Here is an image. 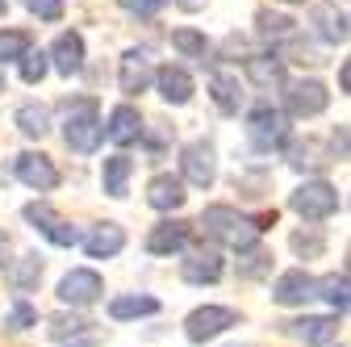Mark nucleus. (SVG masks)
I'll return each instance as SVG.
<instances>
[{
  "label": "nucleus",
  "instance_id": "1",
  "mask_svg": "<svg viewBox=\"0 0 351 347\" xmlns=\"http://www.w3.org/2000/svg\"><path fill=\"white\" fill-rule=\"evenodd\" d=\"M201 226L222 243V247H230V251H251L255 243H259V222L255 218H247V213H239V209H230V205H209L205 213H201Z\"/></svg>",
  "mask_w": 351,
  "mask_h": 347
},
{
  "label": "nucleus",
  "instance_id": "2",
  "mask_svg": "<svg viewBox=\"0 0 351 347\" xmlns=\"http://www.w3.org/2000/svg\"><path fill=\"white\" fill-rule=\"evenodd\" d=\"M101 139H109V130L101 121V109L93 97H80L67 105V121H63V143L80 155H93L101 147Z\"/></svg>",
  "mask_w": 351,
  "mask_h": 347
},
{
  "label": "nucleus",
  "instance_id": "3",
  "mask_svg": "<svg viewBox=\"0 0 351 347\" xmlns=\"http://www.w3.org/2000/svg\"><path fill=\"white\" fill-rule=\"evenodd\" d=\"M289 209L297 213V218H305V222H322V218H330V213L339 209V193L326 180H305L289 197Z\"/></svg>",
  "mask_w": 351,
  "mask_h": 347
},
{
  "label": "nucleus",
  "instance_id": "4",
  "mask_svg": "<svg viewBox=\"0 0 351 347\" xmlns=\"http://www.w3.org/2000/svg\"><path fill=\"white\" fill-rule=\"evenodd\" d=\"M247 139H251V147H259V151L285 147V139H289V117H285L280 109H272V105H255V109L247 113Z\"/></svg>",
  "mask_w": 351,
  "mask_h": 347
},
{
  "label": "nucleus",
  "instance_id": "5",
  "mask_svg": "<svg viewBox=\"0 0 351 347\" xmlns=\"http://www.w3.org/2000/svg\"><path fill=\"white\" fill-rule=\"evenodd\" d=\"M101 293H105V280H101V272H93V268H71V272L59 280V301H63V306H75V310L101 301Z\"/></svg>",
  "mask_w": 351,
  "mask_h": 347
},
{
  "label": "nucleus",
  "instance_id": "6",
  "mask_svg": "<svg viewBox=\"0 0 351 347\" xmlns=\"http://www.w3.org/2000/svg\"><path fill=\"white\" fill-rule=\"evenodd\" d=\"M234 322H239V314H234L230 306H201V310L189 314L184 335H189L193 343H205V339H217L222 331H230Z\"/></svg>",
  "mask_w": 351,
  "mask_h": 347
},
{
  "label": "nucleus",
  "instance_id": "7",
  "mask_svg": "<svg viewBox=\"0 0 351 347\" xmlns=\"http://www.w3.org/2000/svg\"><path fill=\"white\" fill-rule=\"evenodd\" d=\"M326 105H330V93H326V84H318V80H297V84H289V93H285V109L293 117H318Z\"/></svg>",
  "mask_w": 351,
  "mask_h": 347
},
{
  "label": "nucleus",
  "instance_id": "8",
  "mask_svg": "<svg viewBox=\"0 0 351 347\" xmlns=\"http://www.w3.org/2000/svg\"><path fill=\"white\" fill-rule=\"evenodd\" d=\"M25 222H34V230H42L55 247H75V243H84V235H80L71 222H63L51 205H25Z\"/></svg>",
  "mask_w": 351,
  "mask_h": 347
},
{
  "label": "nucleus",
  "instance_id": "9",
  "mask_svg": "<svg viewBox=\"0 0 351 347\" xmlns=\"http://www.w3.org/2000/svg\"><path fill=\"white\" fill-rule=\"evenodd\" d=\"M180 171H184V180L193 189H209L217 180V159H213V147L209 143H189L180 151Z\"/></svg>",
  "mask_w": 351,
  "mask_h": 347
},
{
  "label": "nucleus",
  "instance_id": "10",
  "mask_svg": "<svg viewBox=\"0 0 351 347\" xmlns=\"http://www.w3.org/2000/svg\"><path fill=\"white\" fill-rule=\"evenodd\" d=\"M159 71L151 67V55L147 51H125L121 55V71H117V84H121V93L125 97H138V93H147L151 88V80H155Z\"/></svg>",
  "mask_w": 351,
  "mask_h": 347
},
{
  "label": "nucleus",
  "instance_id": "11",
  "mask_svg": "<svg viewBox=\"0 0 351 347\" xmlns=\"http://www.w3.org/2000/svg\"><path fill=\"white\" fill-rule=\"evenodd\" d=\"M13 171H17L21 184H29V189H38V193H51V189L59 184V167H55L47 155H34V151L17 155V159H13Z\"/></svg>",
  "mask_w": 351,
  "mask_h": 347
},
{
  "label": "nucleus",
  "instance_id": "12",
  "mask_svg": "<svg viewBox=\"0 0 351 347\" xmlns=\"http://www.w3.org/2000/svg\"><path fill=\"white\" fill-rule=\"evenodd\" d=\"M310 297H318V280L305 268H293V272L276 276V285H272V301H276V306H305Z\"/></svg>",
  "mask_w": 351,
  "mask_h": 347
},
{
  "label": "nucleus",
  "instance_id": "13",
  "mask_svg": "<svg viewBox=\"0 0 351 347\" xmlns=\"http://www.w3.org/2000/svg\"><path fill=\"white\" fill-rule=\"evenodd\" d=\"M310 25H314V34H318L322 42H330V47H339V42L351 38V21H347V13L335 5V0H322V5H314Z\"/></svg>",
  "mask_w": 351,
  "mask_h": 347
},
{
  "label": "nucleus",
  "instance_id": "14",
  "mask_svg": "<svg viewBox=\"0 0 351 347\" xmlns=\"http://www.w3.org/2000/svg\"><path fill=\"white\" fill-rule=\"evenodd\" d=\"M247 80L255 84V88H263V93H272V88H285V59L276 55V51H268V55H251L247 59Z\"/></svg>",
  "mask_w": 351,
  "mask_h": 347
},
{
  "label": "nucleus",
  "instance_id": "15",
  "mask_svg": "<svg viewBox=\"0 0 351 347\" xmlns=\"http://www.w3.org/2000/svg\"><path fill=\"white\" fill-rule=\"evenodd\" d=\"M51 63H55V71L59 75H80L84 71V38L75 34V29H67V34H59L55 38V47H51Z\"/></svg>",
  "mask_w": 351,
  "mask_h": 347
},
{
  "label": "nucleus",
  "instance_id": "16",
  "mask_svg": "<svg viewBox=\"0 0 351 347\" xmlns=\"http://www.w3.org/2000/svg\"><path fill=\"white\" fill-rule=\"evenodd\" d=\"M189 222H159L151 235H147V251L151 255H180L189 247Z\"/></svg>",
  "mask_w": 351,
  "mask_h": 347
},
{
  "label": "nucleus",
  "instance_id": "17",
  "mask_svg": "<svg viewBox=\"0 0 351 347\" xmlns=\"http://www.w3.org/2000/svg\"><path fill=\"white\" fill-rule=\"evenodd\" d=\"M105 130H109V143L130 147V143H138V139H143V117H138L134 105H117V109L109 113Z\"/></svg>",
  "mask_w": 351,
  "mask_h": 347
},
{
  "label": "nucleus",
  "instance_id": "18",
  "mask_svg": "<svg viewBox=\"0 0 351 347\" xmlns=\"http://www.w3.org/2000/svg\"><path fill=\"white\" fill-rule=\"evenodd\" d=\"M155 84H159V97L167 101V105H189L193 101V75L184 71V67H159V75H155Z\"/></svg>",
  "mask_w": 351,
  "mask_h": 347
},
{
  "label": "nucleus",
  "instance_id": "19",
  "mask_svg": "<svg viewBox=\"0 0 351 347\" xmlns=\"http://www.w3.org/2000/svg\"><path fill=\"white\" fill-rule=\"evenodd\" d=\"M255 25H259V38L263 42H272V47H289V42H297L301 34H297V21L293 17H285V13H268V9H259V17H255Z\"/></svg>",
  "mask_w": 351,
  "mask_h": 347
},
{
  "label": "nucleus",
  "instance_id": "20",
  "mask_svg": "<svg viewBox=\"0 0 351 347\" xmlns=\"http://www.w3.org/2000/svg\"><path fill=\"white\" fill-rule=\"evenodd\" d=\"M184 180L180 176H167V171H163V176H155L151 184H147V201H151V209H180L184 205Z\"/></svg>",
  "mask_w": 351,
  "mask_h": 347
},
{
  "label": "nucleus",
  "instance_id": "21",
  "mask_svg": "<svg viewBox=\"0 0 351 347\" xmlns=\"http://www.w3.org/2000/svg\"><path fill=\"white\" fill-rule=\"evenodd\" d=\"M180 276L189 285H217V280H222V255H217V251H197L193 259H184Z\"/></svg>",
  "mask_w": 351,
  "mask_h": 347
},
{
  "label": "nucleus",
  "instance_id": "22",
  "mask_svg": "<svg viewBox=\"0 0 351 347\" xmlns=\"http://www.w3.org/2000/svg\"><path fill=\"white\" fill-rule=\"evenodd\" d=\"M285 331L305 339L310 347H326L339 335V318H297V322H285Z\"/></svg>",
  "mask_w": 351,
  "mask_h": 347
},
{
  "label": "nucleus",
  "instance_id": "23",
  "mask_svg": "<svg viewBox=\"0 0 351 347\" xmlns=\"http://www.w3.org/2000/svg\"><path fill=\"white\" fill-rule=\"evenodd\" d=\"M121 247H125V230L117 222H105V226H97L93 235L84 239V251L93 255V259H113Z\"/></svg>",
  "mask_w": 351,
  "mask_h": 347
},
{
  "label": "nucleus",
  "instance_id": "24",
  "mask_svg": "<svg viewBox=\"0 0 351 347\" xmlns=\"http://www.w3.org/2000/svg\"><path fill=\"white\" fill-rule=\"evenodd\" d=\"M209 93H213V105L222 109V113H239V105H243V93H239V80H234L230 71H222V67H217V71L209 75Z\"/></svg>",
  "mask_w": 351,
  "mask_h": 347
},
{
  "label": "nucleus",
  "instance_id": "25",
  "mask_svg": "<svg viewBox=\"0 0 351 347\" xmlns=\"http://www.w3.org/2000/svg\"><path fill=\"white\" fill-rule=\"evenodd\" d=\"M335 159V151H326L322 143H314V139H305V143H293L289 147V163L297 167V171H318V167H326Z\"/></svg>",
  "mask_w": 351,
  "mask_h": 347
},
{
  "label": "nucleus",
  "instance_id": "26",
  "mask_svg": "<svg viewBox=\"0 0 351 347\" xmlns=\"http://www.w3.org/2000/svg\"><path fill=\"white\" fill-rule=\"evenodd\" d=\"M147 314H159V301L147 297V293H134V297H113L109 301V318L113 322H125V318H147Z\"/></svg>",
  "mask_w": 351,
  "mask_h": 347
},
{
  "label": "nucleus",
  "instance_id": "27",
  "mask_svg": "<svg viewBox=\"0 0 351 347\" xmlns=\"http://www.w3.org/2000/svg\"><path fill=\"white\" fill-rule=\"evenodd\" d=\"M318 297L326 301L330 310H339V314L351 310V276H347V272H343V276H339V272L322 276V280H318Z\"/></svg>",
  "mask_w": 351,
  "mask_h": 347
},
{
  "label": "nucleus",
  "instance_id": "28",
  "mask_svg": "<svg viewBox=\"0 0 351 347\" xmlns=\"http://www.w3.org/2000/svg\"><path fill=\"white\" fill-rule=\"evenodd\" d=\"M13 121H17V130L25 139H47V130H51V109L47 105H21L17 113H13Z\"/></svg>",
  "mask_w": 351,
  "mask_h": 347
},
{
  "label": "nucleus",
  "instance_id": "29",
  "mask_svg": "<svg viewBox=\"0 0 351 347\" xmlns=\"http://www.w3.org/2000/svg\"><path fill=\"white\" fill-rule=\"evenodd\" d=\"M130 155H109L105 159V171H101V184L109 197H125V180H130Z\"/></svg>",
  "mask_w": 351,
  "mask_h": 347
},
{
  "label": "nucleus",
  "instance_id": "30",
  "mask_svg": "<svg viewBox=\"0 0 351 347\" xmlns=\"http://www.w3.org/2000/svg\"><path fill=\"white\" fill-rule=\"evenodd\" d=\"M171 47L180 51L184 59H201V63L209 59V38L197 34V29H176V34H171Z\"/></svg>",
  "mask_w": 351,
  "mask_h": 347
},
{
  "label": "nucleus",
  "instance_id": "31",
  "mask_svg": "<svg viewBox=\"0 0 351 347\" xmlns=\"http://www.w3.org/2000/svg\"><path fill=\"white\" fill-rule=\"evenodd\" d=\"M29 34L25 29H0V63H21L29 51Z\"/></svg>",
  "mask_w": 351,
  "mask_h": 347
},
{
  "label": "nucleus",
  "instance_id": "32",
  "mask_svg": "<svg viewBox=\"0 0 351 347\" xmlns=\"http://www.w3.org/2000/svg\"><path fill=\"white\" fill-rule=\"evenodd\" d=\"M38 276H42V255H21V259H17V268L9 272V280H13V289H17V293L34 289V285H38Z\"/></svg>",
  "mask_w": 351,
  "mask_h": 347
},
{
  "label": "nucleus",
  "instance_id": "33",
  "mask_svg": "<svg viewBox=\"0 0 351 347\" xmlns=\"http://www.w3.org/2000/svg\"><path fill=\"white\" fill-rule=\"evenodd\" d=\"M55 63H51V55H42V51H25V59H21V80L25 84H42V75H47Z\"/></svg>",
  "mask_w": 351,
  "mask_h": 347
},
{
  "label": "nucleus",
  "instance_id": "34",
  "mask_svg": "<svg viewBox=\"0 0 351 347\" xmlns=\"http://www.w3.org/2000/svg\"><path fill=\"white\" fill-rule=\"evenodd\" d=\"M88 326H93V322H84V318H75V314H71V318H67V314H55V318H51V335H55L59 343L75 339V335L88 331Z\"/></svg>",
  "mask_w": 351,
  "mask_h": 347
},
{
  "label": "nucleus",
  "instance_id": "35",
  "mask_svg": "<svg viewBox=\"0 0 351 347\" xmlns=\"http://www.w3.org/2000/svg\"><path fill=\"white\" fill-rule=\"evenodd\" d=\"M21 5H25L38 21H59V17H63V0H21Z\"/></svg>",
  "mask_w": 351,
  "mask_h": 347
},
{
  "label": "nucleus",
  "instance_id": "36",
  "mask_svg": "<svg viewBox=\"0 0 351 347\" xmlns=\"http://www.w3.org/2000/svg\"><path fill=\"white\" fill-rule=\"evenodd\" d=\"M34 322H38V314H34L29 301H17V306L9 310V318H5V326H9V331H25V326H34Z\"/></svg>",
  "mask_w": 351,
  "mask_h": 347
},
{
  "label": "nucleus",
  "instance_id": "37",
  "mask_svg": "<svg viewBox=\"0 0 351 347\" xmlns=\"http://www.w3.org/2000/svg\"><path fill=\"white\" fill-rule=\"evenodd\" d=\"M289 243H293V251H297V255H322V251H326L322 235H305V230H297Z\"/></svg>",
  "mask_w": 351,
  "mask_h": 347
},
{
  "label": "nucleus",
  "instance_id": "38",
  "mask_svg": "<svg viewBox=\"0 0 351 347\" xmlns=\"http://www.w3.org/2000/svg\"><path fill=\"white\" fill-rule=\"evenodd\" d=\"M163 5H167V0H121V9L134 13V17H155Z\"/></svg>",
  "mask_w": 351,
  "mask_h": 347
},
{
  "label": "nucleus",
  "instance_id": "39",
  "mask_svg": "<svg viewBox=\"0 0 351 347\" xmlns=\"http://www.w3.org/2000/svg\"><path fill=\"white\" fill-rule=\"evenodd\" d=\"M263 268H268V255H263V251H251L247 264H243V276H259Z\"/></svg>",
  "mask_w": 351,
  "mask_h": 347
},
{
  "label": "nucleus",
  "instance_id": "40",
  "mask_svg": "<svg viewBox=\"0 0 351 347\" xmlns=\"http://www.w3.org/2000/svg\"><path fill=\"white\" fill-rule=\"evenodd\" d=\"M176 5H180L184 13H201V9L209 5V0H176Z\"/></svg>",
  "mask_w": 351,
  "mask_h": 347
},
{
  "label": "nucleus",
  "instance_id": "41",
  "mask_svg": "<svg viewBox=\"0 0 351 347\" xmlns=\"http://www.w3.org/2000/svg\"><path fill=\"white\" fill-rule=\"evenodd\" d=\"M339 84H343V93H351V59L339 67Z\"/></svg>",
  "mask_w": 351,
  "mask_h": 347
},
{
  "label": "nucleus",
  "instance_id": "42",
  "mask_svg": "<svg viewBox=\"0 0 351 347\" xmlns=\"http://www.w3.org/2000/svg\"><path fill=\"white\" fill-rule=\"evenodd\" d=\"M5 255H9V239H5V230H0V268H5Z\"/></svg>",
  "mask_w": 351,
  "mask_h": 347
},
{
  "label": "nucleus",
  "instance_id": "43",
  "mask_svg": "<svg viewBox=\"0 0 351 347\" xmlns=\"http://www.w3.org/2000/svg\"><path fill=\"white\" fill-rule=\"evenodd\" d=\"M0 93H5V67H0Z\"/></svg>",
  "mask_w": 351,
  "mask_h": 347
},
{
  "label": "nucleus",
  "instance_id": "44",
  "mask_svg": "<svg viewBox=\"0 0 351 347\" xmlns=\"http://www.w3.org/2000/svg\"><path fill=\"white\" fill-rule=\"evenodd\" d=\"M285 5H305V0H285Z\"/></svg>",
  "mask_w": 351,
  "mask_h": 347
},
{
  "label": "nucleus",
  "instance_id": "45",
  "mask_svg": "<svg viewBox=\"0 0 351 347\" xmlns=\"http://www.w3.org/2000/svg\"><path fill=\"white\" fill-rule=\"evenodd\" d=\"M0 13H5V0H0Z\"/></svg>",
  "mask_w": 351,
  "mask_h": 347
}]
</instances>
